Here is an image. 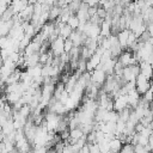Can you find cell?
<instances>
[{
    "label": "cell",
    "instance_id": "obj_1",
    "mask_svg": "<svg viewBox=\"0 0 153 153\" xmlns=\"http://www.w3.org/2000/svg\"><path fill=\"white\" fill-rule=\"evenodd\" d=\"M140 74V68H139V65H133V66H128V67H124L122 69V76L121 79L124 80V82L127 81H134L135 78Z\"/></svg>",
    "mask_w": 153,
    "mask_h": 153
},
{
    "label": "cell",
    "instance_id": "obj_3",
    "mask_svg": "<svg viewBox=\"0 0 153 153\" xmlns=\"http://www.w3.org/2000/svg\"><path fill=\"white\" fill-rule=\"evenodd\" d=\"M62 117L60 115H56L54 112H49L45 115V121L43 122L44 127L47 128L48 131H56V128H57V124L60 122Z\"/></svg>",
    "mask_w": 153,
    "mask_h": 153
},
{
    "label": "cell",
    "instance_id": "obj_18",
    "mask_svg": "<svg viewBox=\"0 0 153 153\" xmlns=\"http://www.w3.org/2000/svg\"><path fill=\"white\" fill-rule=\"evenodd\" d=\"M57 27V26H56ZM59 29V36L61 37V38H63V39H67V38H69V36H71V33H72V29L69 27V26H67L66 24L63 25V26H61V27H57Z\"/></svg>",
    "mask_w": 153,
    "mask_h": 153
},
{
    "label": "cell",
    "instance_id": "obj_26",
    "mask_svg": "<svg viewBox=\"0 0 153 153\" xmlns=\"http://www.w3.org/2000/svg\"><path fill=\"white\" fill-rule=\"evenodd\" d=\"M142 96H143V97H142V99H143L145 102L151 103V100H152V88H148V90H147Z\"/></svg>",
    "mask_w": 153,
    "mask_h": 153
},
{
    "label": "cell",
    "instance_id": "obj_9",
    "mask_svg": "<svg viewBox=\"0 0 153 153\" xmlns=\"http://www.w3.org/2000/svg\"><path fill=\"white\" fill-rule=\"evenodd\" d=\"M100 65V56L99 55H97L96 53H93L88 59H87V61H86V72H92V71H94L98 66Z\"/></svg>",
    "mask_w": 153,
    "mask_h": 153
},
{
    "label": "cell",
    "instance_id": "obj_14",
    "mask_svg": "<svg viewBox=\"0 0 153 153\" xmlns=\"http://www.w3.org/2000/svg\"><path fill=\"white\" fill-rule=\"evenodd\" d=\"M139 63H140V65H139L140 74L143 75V76H146L147 79H151V76H152V67H151V65L146 63L145 61H141V62H139Z\"/></svg>",
    "mask_w": 153,
    "mask_h": 153
},
{
    "label": "cell",
    "instance_id": "obj_11",
    "mask_svg": "<svg viewBox=\"0 0 153 153\" xmlns=\"http://www.w3.org/2000/svg\"><path fill=\"white\" fill-rule=\"evenodd\" d=\"M129 32H130L129 29H123V30L118 31V33L116 35L117 42L121 45V48H127V39H128V36H129Z\"/></svg>",
    "mask_w": 153,
    "mask_h": 153
},
{
    "label": "cell",
    "instance_id": "obj_24",
    "mask_svg": "<svg viewBox=\"0 0 153 153\" xmlns=\"http://www.w3.org/2000/svg\"><path fill=\"white\" fill-rule=\"evenodd\" d=\"M118 153H134V146L131 143H124L122 145Z\"/></svg>",
    "mask_w": 153,
    "mask_h": 153
},
{
    "label": "cell",
    "instance_id": "obj_19",
    "mask_svg": "<svg viewBox=\"0 0 153 153\" xmlns=\"http://www.w3.org/2000/svg\"><path fill=\"white\" fill-rule=\"evenodd\" d=\"M60 13H61V8L59 6H56V5L51 6L50 10H49V20H51V22L53 20H56L59 18Z\"/></svg>",
    "mask_w": 153,
    "mask_h": 153
},
{
    "label": "cell",
    "instance_id": "obj_17",
    "mask_svg": "<svg viewBox=\"0 0 153 153\" xmlns=\"http://www.w3.org/2000/svg\"><path fill=\"white\" fill-rule=\"evenodd\" d=\"M22 97L20 92H10L5 96V100H7L8 104H16Z\"/></svg>",
    "mask_w": 153,
    "mask_h": 153
},
{
    "label": "cell",
    "instance_id": "obj_21",
    "mask_svg": "<svg viewBox=\"0 0 153 153\" xmlns=\"http://www.w3.org/2000/svg\"><path fill=\"white\" fill-rule=\"evenodd\" d=\"M97 145H98V148H99V153H109V140L103 139Z\"/></svg>",
    "mask_w": 153,
    "mask_h": 153
},
{
    "label": "cell",
    "instance_id": "obj_29",
    "mask_svg": "<svg viewBox=\"0 0 153 153\" xmlns=\"http://www.w3.org/2000/svg\"><path fill=\"white\" fill-rule=\"evenodd\" d=\"M31 153H47V147H44V146H38V147H36V146H35V151L31 152Z\"/></svg>",
    "mask_w": 153,
    "mask_h": 153
},
{
    "label": "cell",
    "instance_id": "obj_28",
    "mask_svg": "<svg viewBox=\"0 0 153 153\" xmlns=\"http://www.w3.org/2000/svg\"><path fill=\"white\" fill-rule=\"evenodd\" d=\"M88 149H90V153H99V148L97 143H90Z\"/></svg>",
    "mask_w": 153,
    "mask_h": 153
},
{
    "label": "cell",
    "instance_id": "obj_16",
    "mask_svg": "<svg viewBox=\"0 0 153 153\" xmlns=\"http://www.w3.org/2000/svg\"><path fill=\"white\" fill-rule=\"evenodd\" d=\"M1 131H2V134H4V136H6V135H10L11 133H13L16 129H14V127H13V121H12V118H8L2 126H1Z\"/></svg>",
    "mask_w": 153,
    "mask_h": 153
},
{
    "label": "cell",
    "instance_id": "obj_30",
    "mask_svg": "<svg viewBox=\"0 0 153 153\" xmlns=\"http://www.w3.org/2000/svg\"><path fill=\"white\" fill-rule=\"evenodd\" d=\"M1 62H2V60H1V49H0V65H1Z\"/></svg>",
    "mask_w": 153,
    "mask_h": 153
},
{
    "label": "cell",
    "instance_id": "obj_27",
    "mask_svg": "<svg viewBox=\"0 0 153 153\" xmlns=\"http://www.w3.org/2000/svg\"><path fill=\"white\" fill-rule=\"evenodd\" d=\"M96 14H97L100 19H104V18L106 17V14H108V13H106V11L100 6V7H98V8L96 10Z\"/></svg>",
    "mask_w": 153,
    "mask_h": 153
},
{
    "label": "cell",
    "instance_id": "obj_13",
    "mask_svg": "<svg viewBox=\"0 0 153 153\" xmlns=\"http://www.w3.org/2000/svg\"><path fill=\"white\" fill-rule=\"evenodd\" d=\"M12 25H13L12 19L11 20H7V22L0 19V37L7 36L10 33V30L12 29Z\"/></svg>",
    "mask_w": 153,
    "mask_h": 153
},
{
    "label": "cell",
    "instance_id": "obj_20",
    "mask_svg": "<svg viewBox=\"0 0 153 153\" xmlns=\"http://www.w3.org/2000/svg\"><path fill=\"white\" fill-rule=\"evenodd\" d=\"M66 25L69 26L72 30H76L78 26H79V20H78V18H76V16H75V14H71L69 18H68L67 22H66Z\"/></svg>",
    "mask_w": 153,
    "mask_h": 153
},
{
    "label": "cell",
    "instance_id": "obj_8",
    "mask_svg": "<svg viewBox=\"0 0 153 153\" xmlns=\"http://www.w3.org/2000/svg\"><path fill=\"white\" fill-rule=\"evenodd\" d=\"M128 108V100H127V94H121L117 96L115 98V100L112 102V110H115L116 112L122 111L123 109Z\"/></svg>",
    "mask_w": 153,
    "mask_h": 153
},
{
    "label": "cell",
    "instance_id": "obj_6",
    "mask_svg": "<svg viewBox=\"0 0 153 153\" xmlns=\"http://www.w3.org/2000/svg\"><path fill=\"white\" fill-rule=\"evenodd\" d=\"M106 76H108V75L105 74V72H104L103 69H100V68H96L94 71H92V72L90 73L91 82L94 84V85H97L98 87L105 82Z\"/></svg>",
    "mask_w": 153,
    "mask_h": 153
},
{
    "label": "cell",
    "instance_id": "obj_12",
    "mask_svg": "<svg viewBox=\"0 0 153 153\" xmlns=\"http://www.w3.org/2000/svg\"><path fill=\"white\" fill-rule=\"evenodd\" d=\"M122 141L117 137H112L109 141V153H118L122 147Z\"/></svg>",
    "mask_w": 153,
    "mask_h": 153
},
{
    "label": "cell",
    "instance_id": "obj_23",
    "mask_svg": "<svg viewBox=\"0 0 153 153\" xmlns=\"http://www.w3.org/2000/svg\"><path fill=\"white\" fill-rule=\"evenodd\" d=\"M129 114H130V110H129L128 108L123 109L122 111L118 112V120H121V121H123V122H127L128 118H129Z\"/></svg>",
    "mask_w": 153,
    "mask_h": 153
},
{
    "label": "cell",
    "instance_id": "obj_22",
    "mask_svg": "<svg viewBox=\"0 0 153 153\" xmlns=\"http://www.w3.org/2000/svg\"><path fill=\"white\" fill-rule=\"evenodd\" d=\"M31 108H30V105L29 104H25V105H23L19 110H18V112L23 116V117H25V118H29V116H30V114H31Z\"/></svg>",
    "mask_w": 153,
    "mask_h": 153
},
{
    "label": "cell",
    "instance_id": "obj_25",
    "mask_svg": "<svg viewBox=\"0 0 153 153\" xmlns=\"http://www.w3.org/2000/svg\"><path fill=\"white\" fill-rule=\"evenodd\" d=\"M73 47H74V45H73V43H72V41H71L69 38H67V39L63 41V53L68 54Z\"/></svg>",
    "mask_w": 153,
    "mask_h": 153
},
{
    "label": "cell",
    "instance_id": "obj_2",
    "mask_svg": "<svg viewBox=\"0 0 153 153\" xmlns=\"http://www.w3.org/2000/svg\"><path fill=\"white\" fill-rule=\"evenodd\" d=\"M134 82H135V90L140 96H142L148 88H151V79H147L141 74H139L135 78Z\"/></svg>",
    "mask_w": 153,
    "mask_h": 153
},
{
    "label": "cell",
    "instance_id": "obj_5",
    "mask_svg": "<svg viewBox=\"0 0 153 153\" xmlns=\"http://www.w3.org/2000/svg\"><path fill=\"white\" fill-rule=\"evenodd\" d=\"M122 67H128V66H133V65H137L136 62V59L134 57L133 53L129 51V50H126V51H122L120 55H118V60H117Z\"/></svg>",
    "mask_w": 153,
    "mask_h": 153
},
{
    "label": "cell",
    "instance_id": "obj_10",
    "mask_svg": "<svg viewBox=\"0 0 153 153\" xmlns=\"http://www.w3.org/2000/svg\"><path fill=\"white\" fill-rule=\"evenodd\" d=\"M140 98L141 96L136 92V90H130L128 93H127V100H128V106H131L133 109H135L140 102Z\"/></svg>",
    "mask_w": 153,
    "mask_h": 153
},
{
    "label": "cell",
    "instance_id": "obj_4",
    "mask_svg": "<svg viewBox=\"0 0 153 153\" xmlns=\"http://www.w3.org/2000/svg\"><path fill=\"white\" fill-rule=\"evenodd\" d=\"M82 33L87 38H98L100 36V29L98 24H93L90 22H86L82 27Z\"/></svg>",
    "mask_w": 153,
    "mask_h": 153
},
{
    "label": "cell",
    "instance_id": "obj_7",
    "mask_svg": "<svg viewBox=\"0 0 153 153\" xmlns=\"http://www.w3.org/2000/svg\"><path fill=\"white\" fill-rule=\"evenodd\" d=\"M63 38L57 36L53 42H50V48H51V54L54 56H60L63 54Z\"/></svg>",
    "mask_w": 153,
    "mask_h": 153
},
{
    "label": "cell",
    "instance_id": "obj_15",
    "mask_svg": "<svg viewBox=\"0 0 153 153\" xmlns=\"http://www.w3.org/2000/svg\"><path fill=\"white\" fill-rule=\"evenodd\" d=\"M84 135L85 134L81 131V129L79 127H76L74 129H69V137H68V140L71 141V143H74L75 141H78L79 139H81Z\"/></svg>",
    "mask_w": 153,
    "mask_h": 153
}]
</instances>
